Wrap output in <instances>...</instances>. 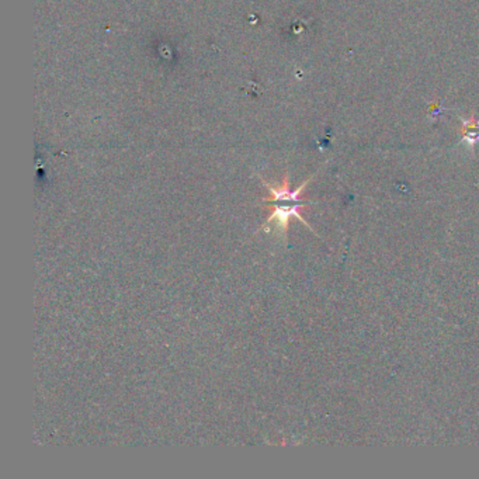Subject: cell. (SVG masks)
I'll return each instance as SVG.
<instances>
[{
    "label": "cell",
    "mask_w": 479,
    "mask_h": 479,
    "mask_svg": "<svg viewBox=\"0 0 479 479\" xmlns=\"http://www.w3.org/2000/svg\"><path fill=\"white\" fill-rule=\"evenodd\" d=\"M308 183H310V180L304 181L297 190L290 189L288 177H285L283 184L278 186V187H273V186L265 183L271 197L265 199L263 201L268 203L273 207V213L267 216V225L275 222L277 229H280L281 232L285 233L287 229H288V225H290V219L297 218L300 222H302L305 226H308L311 231H314L310 226V223L305 221V218L300 214V209H302L308 204H312L311 201H305L301 197V193L305 190V186Z\"/></svg>",
    "instance_id": "6da1fadb"
},
{
    "label": "cell",
    "mask_w": 479,
    "mask_h": 479,
    "mask_svg": "<svg viewBox=\"0 0 479 479\" xmlns=\"http://www.w3.org/2000/svg\"><path fill=\"white\" fill-rule=\"evenodd\" d=\"M461 135L463 142H467L471 149L479 142V118L474 114L470 118H461Z\"/></svg>",
    "instance_id": "7a4b0ae2"
}]
</instances>
